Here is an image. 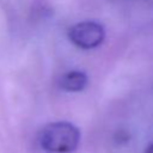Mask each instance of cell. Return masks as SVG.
Instances as JSON below:
<instances>
[{"mask_svg": "<svg viewBox=\"0 0 153 153\" xmlns=\"http://www.w3.org/2000/svg\"><path fill=\"white\" fill-rule=\"evenodd\" d=\"M145 153H153V143L152 145H149L148 147H147V149H146V152Z\"/></svg>", "mask_w": 153, "mask_h": 153, "instance_id": "cell-4", "label": "cell"}, {"mask_svg": "<svg viewBox=\"0 0 153 153\" xmlns=\"http://www.w3.org/2000/svg\"><path fill=\"white\" fill-rule=\"evenodd\" d=\"M87 82L88 78L86 73L73 69L61 75L59 80V86L60 88L67 92H80L87 86Z\"/></svg>", "mask_w": 153, "mask_h": 153, "instance_id": "cell-3", "label": "cell"}, {"mask_svg": "<svg viewBox=\"0 0 153 153\" xmlns=\"http://www.w3.org/2000/svg\"><path fill=\"white\" fill-rule=\"evenodd\" d=\"M38 141L49 153H72L79 146L80 130L69 122H53L41 130Z\"/></svg>", "mask_w": 153, "mask_h": 153, "instance_id": "cell-1", "label": "cell"}, {"mask_svg": "<svg viewBox=\"0 0 153 153\" xmlns=\"http://www.w3.org/2000/svg\"><path fill=\"white\" fill-rule=\"evenodd\" d=\"M69 41L80 49L90 50L99 47L105 38V30L102 24L93 20H85L72 25L68 29Z\"/></svg>", "mask_w": 153, "mask_h": 153, "instance_id": "cell-2", "label": "cell"}]
</instances>
